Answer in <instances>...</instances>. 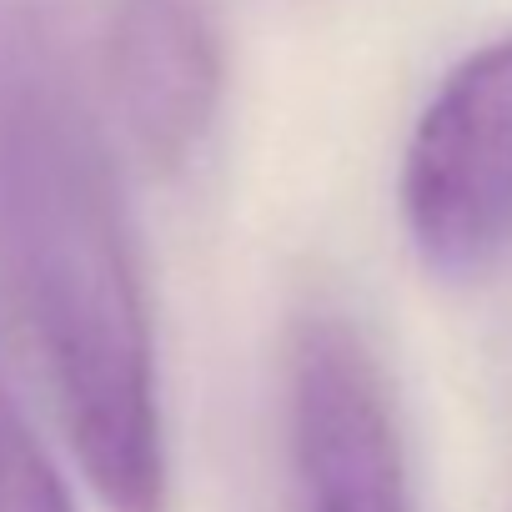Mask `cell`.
<instances>
[{"label": "cell", "instance_id": "3", "mask_svg": "<svg viewBox=\"0 0 512 512\" xmlns=\"http://www.w3.org/2000/svg\"><path fill=\"white\" fill-rule=\"evenodd\" d=\"M287 432L302 512H412L387 372L337 312H312L292 332Z\"/></svg>", "mask_w": 512, "mask_h": 512}, {"label": "cell", "instance_id": "2", "mask_svg": "<svg viewBox=\"0 0 512 512\" xmlns=\"http://www.w3.org/2000/svg\"><path fill=\"white\" fill-rule=\"evenodd\" d=\"M402 221L442 277L512 262V36L452 66L427 101L402 161Z\"/></svg>", "mask_w": 512, "mask_h": 512}, {"label": "cell", "instance_id": "5", "mask_svg": "<svg viewBox=\"0 0 512 512\" xmlns=\"http://www.w3.org/2000/svg\"><path fill=\"white\" fill-rule=\"evenodd\" d=\"M0 512H76L56 462L6 392H0Z\"/></svg>", "mask_w": 512, "mask_h": 512}, {"label": "cell", "instance_id": "1", "mask_svg": "<svg viewBox=\"0 0 512 512\" xmlns=\"http://www.w3.org/2000/svg\"><path fill=\"white\" fill-rule=\"evenodd\" d=\"M0 256L91 487L111 512H166L171 457L126 206L26 0H0Z\"/></svg>", "mask_w": 512, "mask_h": 512}, {"label": "cell", "instance_id": "4", "mask_svg": "<svg viewBox=\"0 0 512 512\" xmlns=\"http://www.w3.org/2000/svg\"><path fill=\"white\" fill-rule=\"evenodd\" d=\"M221 36L206 0H116L106 81L126 141L151 171H181L221 111Z\"/></svg>", "mask_w": 512, "mask_h": 512}]
</instances>
